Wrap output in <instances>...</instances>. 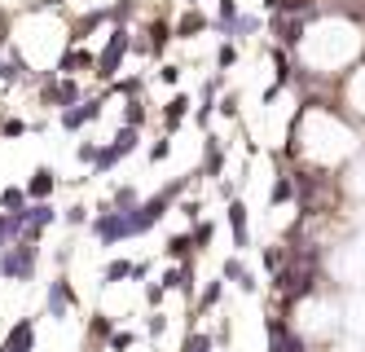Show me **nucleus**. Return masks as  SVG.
Masks as SVG:
<instances>
[{
	"label": "nucleus",
	"mask_w": 365,
	"mask_h": 352,
	"mask_svg": "<svg viewBox=\"0 0 365 352\" xmlns=\"http://www.w3.org/2000/svg\"><path fill=\"white\" fill-rule=\"evenodd\" d=\"M27 132H31L27 119H0V137L5 141H18V137H27Z\"/></svg>",
	"instance_id": "36"
},
{
	"label": "nucleus",
	"mask_w": 365,
	"mask_h": 352,
	"mask_svg": "<svg viewBox=\"0 0 365 352\" xmlns=\"http://www.w3.org/2000/svg\"><path fill=\"white\" fill-rule=\"evenodd\" d=\"M168 326H172V322H168V313H163V308H159V313H150V317H145V334H150V339H154V344L163 339V334H168Z\"/></svg>",
	"instance_id": "33"
},
{
	"label": "nucleus",
	"mask_w": 365,
	"mask_h": 352,
	"mask_svg": "<svg viewBox=\"0 0 365 352\" xmlns=\"http://www.w3.org/2000/svg\"><path fill=\"white\" fill-rule=\"evenodd\" d=\"M286 203H295V172H291V167H281V163H277V172H273V185H269V207L277 211V207H286Z\"/></svg>",
	"instance_id": "16"
},
{
	"label": "nucleus",
	"mask_w": 365,
	"mask_h": 352,
	"mask_svg": "<svg viewBox=\"0 0 365 352\" xmlns=\"http://www.w3.org/2000/svg\"><path fill=\"white\" fill-rule=\"evenodd\" d=\"M194 172H198V181H211V185L225 176V141L215 137V132L203 137V163H198Z\"/></svg>",
	"instance_id": "9"
},
{
	"label": "nucleus",
	"mask_w": 365,
	"mask_h": 352,
	"mask_svg": "<svg viewBox=\"0 0 365 352\" xmlns=\"http://www.w3.org/2000/svg\"><path fill=\"white\" fill-rule=\"evenodd\" d=\"M225 221H229V238H234V256H242L251 247V216H246V198L225 203Z\"/></svg>",
	"instance_id": "8"
},
{
	"label": "nucleus",
	"mask_w": 365,
	"mask_h": 352,
	"mask_svg": "<svg viewBox=\"0 0 365 352\" xmlns=\"http://www.w3.org/2000/svg\"><path fill=\"white\" fill-rule=\"evenodd\" d=\"M137 93H145V79L141 75H119V79L106 84L102 97H137Z\"/></svg>",
	"instance_id": "22"
},
{
	"label": "nucleus",
	"mask_w": 365,
	"mask_h": 352,
	"mask_svg": "<svg viewBox=\"0 0 365 352\" xmlns=\"http://www.w3.org/2000/svg\"><path fill=\"white\" fill-rule=\"evenodd\" d=\"M0 352H36V317H18L0 339Z\"/></svg>",
	"instance_id": "10"
},
{
	"label": "nucleus",
	"mask_w": 365,
	"mask_h": 352,
	"mask_svg": "<svg viewBox=\"0 0 365 352\" xmlns=\"http://www.w3.org/2000/svg\"><path fill=\"white\" fill-rule=\"evenodd\" d=\"M260 260H264V273L269 278H277L281 269H286V242H269V247H260Z\"/></svg>",
	"instance_id": "21"
},
{
	"label": "nucleus",
	"mask_w": 365,
	"mask_h": 352,
	"mask_svg": "<svg viewBox=\"0 0 365 352\" xmlns=\"http://www.w3.org/2000/svg\"><path fill=\"white\" fill-rule=\"evenodd\" d=\"M132 264H137V260H124V256L106 260V264H102V273H97V282H102V291L119 287V282H132Z\"/></svg>",
	"instance_id": "19"
},
{
	"label": "nucleus",
	"mask_w": 365,
	"mask_h": 352,
	"mask_svg": "<svg viewBox=\"0 0 365 352\" xmlns=\"http://www.w3.org/2000/svg\"><path fill=\"white\" fill-rule=\"evenodd\" d=\"M27 207V190L22 185H5V190H0V211H5V216H18Z\"/></svg>",
	"instance_id": "28"
},
{
	"label": "nucleus",
	"mask_w": 365,
	"mask_h": 352,
	"mask_svg": "<svg viewBox=\"0 0 365 352\" xmlns=\"http://www.w3.org/2000/svg\"><path fill=\"white\" fill-rule=\"evenodd\" d=\"M9 84H18V71H13L9 53H0V89H9Z\"/></svg>",
	"instance_id": "41"
},
{
	"label": "nucleus",
	"mask_w": 365,
	"mask_h": 352,
	"mask_svg": "<svg viewBox=\"0 0 365 352\" xmlns=\"http://www.w3.org/2000/svg\"><path fill=\"white\" fill-rule=\"evenodd\" d=\"M58 216H62V211H58L53 203H27V207H22V238H27V242H40L44 233L58 225Z\"/></svg>",
	"instance_id": "7"
},
{
	"label": "nucleus",
	"mask_w": 365,
	"mask_h": 352,
	"mask_svg": "<svg viewBox=\"0 0 365 352\" xmlns=\"http://www.w3.org/2000/svg\"><path fill=\"white\" fill-rule=\"evenodd\" d=\"M211 238H215V221H198V225H190V242H194V256H203V251H211Z\"/></svg>",
	"instance_id": "26"
},
{
	"label": "nucleus",
	"mask_w": 365,
	"mask_h": 352,
	"mask_svg": "<svg viewBox=\"0 0 365 352\" xmlns=\"http://www.w3.org/2000/svg\"><path fill=\"white\" fill-rule=\"evenodd\" d=\"M215 194H220L225 203H234V198H242V185H238V181H225V176H220V181H215Z\"/></svg>",
	"instance_id": "40"
},
{
	"label": "nucleus",
	"mask_w": 365,
	"mask_h": 352,
	"mask_svg": "<svg viewBox=\"0 0 365 352\" xmlns=\"http://www.w3.org/2000/svg\"><path fill=\"white\" fill-rule=\"evenodd\" d=\"M106 9V27H128V18L141 9V0H114V5H102Z\"/></svg>",
	"instance_id": "24"
},
{
	"label": "nucleus",
	"mask_w": 365,
	"mask_h": 352,
	"mask_svg": "<svg viewBox=\"0 0 365 352\" xmlns=\"http://www.w3.org/2000/svg\"><path fill=\"white\" fill-rule=\"evenodd\" d=\"M190 115H194V97L190 93H172L168 102H163V137H172Z\"/></svg>",
	"instance_id": "13"
},
{
	"label": "nucleus",
	"mask_w": 365,
	"mask_h": 352,
	"mask_svg": "<svg viewBox=\"0 0 365 352\" xmlns=\"http://www.w3.org/2000/svg\"><path fill=\"white\" fill-rule=\"evenodd\" d=\"M176 211L185 216L190 225H198V221H203V198H180V203H176Z\"/></svg>",
	"instance_id": "37"
},
{
	"label": "nucleus",
	"mask_w": 365,
	"mask_h": 352,
	"mask_svg": "<svg viewBox=\"0 0 365 352\" xmlns=\"http://www.w3.org/2000/svg\"><path fill=\"white\" fill-rule=\"evenodd\" d=\"M220 93H225V75L215 71V75H207V79H203V89H198V106L215 110V102H220Z\"/></svg>",
	"instance_id": "27"
},
{
	"label": "nucleus",
	"mask_w": 365,
	"mask_h": 352,
	"mask_svg": "<svg viewBox=\"0 0 365 352\" xmlns=\"http://www.w3.org/2000/svg\"><path fill=\"white\" fill-rule=\"evenodd\" d=\"M128 53H132V31H128V27H110V31H106L102 53H97V62H93V75L102 79V84L119 79V75H124Z\"/></svg>",
	"instance_id": "1"
},
{
	"label": "nucleus",
	"mask_w": 365,
	"mask_h": 352,
	"mask_svg": "<svg viewBox=\"0 0 365 352\" xmlns=\"http://www.w3.org/2000/svg\"><path fill=\"white\" fill-rule=\"evenodd\" d=\"M220 278H225V282H234L242 295H255V291H260V278L251 273V264H246L242 256H229V260L220 264Z\"/></svg>",
	"instance_id": "12"
},
{
	"label": "nucleus",
	"mask_w": 365,
	"mask_h": 352,
	"mask_svg": "<svg viewBox=\"0 0 365 352\" xmlns=\"http://www.w3.org/2000/svg\"><path fill=\"white\" fill-rule=\"evenodd\" d=\"M88 229H93L97 247H119V242H128V238H132V229H128V211H114L110 203L93 207V221H88Z\"/></svg>",
	"instance_id": "4"
},
{
	"label": "nucleus",
	"mask_w": 365,
	"mask_h": 352,
	"mask_svg": "<svg viewBox=\"0 0 365 352\" xmlns=\"http://www.w3.org/2000/svg\"><path fill=\"white\" fill-rule=\"evenodd\" d=\"M27 203H53V190H58V172H53V167H48V163H40L36 167V172H31L27 176Z\"/></svg>",
	"instance_id": "11"
},
{
	"label": "nucleus",
	"mask_w": 365,
	"mask_h": 352,
	"mask_svg": "<svg viewBox=\"0 0 365 352\" xmlns=\"http://www.w3.org/2000/svg\"><path fill=\"white\" fill-rule=\"evenodd\" d=\"M137 344H141V334H137V330H128V326H114V334H110L106 352H132Z\"/></svg>",
	"instance_id": "30"
},
{
	"label": "nucleus",
	"mask_w": 365,
	"mask_h": 352,
	"mask_svg": "<svg viewBox=\"0 0 365 352\" xmlns=\"http://www.w3.org/2000/svg\"><path fill=\"white\" fill-rule=\"evenodd\" d=\"M234 66H238V44H234V40H225L220 48H215V71L225 75V71H234Z\"/></svg>",
	"instance_id": "31"
},
{
	"label": "nucleus",
	"mask_w": 365,
	"mask_h": 352,
	"mask_svg": "<svg viewBox=\"0 0 365 352\" xmlns=\"http://www.w3.org/2000/svg\"><path fill=\"white\" fill-rule=\"evenodd\" d=\"M163 260H168V264L198 260V256H194V242H190V229H185V233H172V238L163 242Z\"/></svg>",
	"instance_id": "20"
},
{
	"label": "nucleus",
	"mask_w": 365,
	"mask_h": 352,
	"mask_svg": "<svg viewBox=\"0 0 365 352\" xmlns=\"http://www.w3.org/2000/svg\"><path fill=\"white\" fill-rule=\"evenodd\" d=\"M58 221H62L66 229H84V225L93 221V207H88V203H71V207L58 216Z\"/></svg>",
	"instance_id": "29"
},
{
	"label": "nucleus",
	"mask_w": 365,
	"mask_h": 352,
	"mask_svg": "<svg viewBox=\"0 0 365 352\" xmlns=\"http://www.w3.org/2000/svg\"><path fill=\"white\" fill-rule=\"evenodd\" d=\"M150 163H168L172 159V137H154V145H150V155H145Z\"/></svg>",
	"instance_id": "38"
},
{
	"label": "nucleus",
	"mask_w": 365,
	"mask_h": 352,
	"mask_svg": "<svg viewBox=\"0 0 365 352\" xmlns=\"http://www.w3.org/2000/svg\"><path fill=\"white\" fill-rule=\"evenodd\" d=\"M93 62H97L93 48H84V44H75V48H71V44H66V53L58 58V75H71V79H75L79 71H88Z\"/></svg>",
	"instance_id": "17"
},
{
	"label": "nucleus",
	"mask_w": 365,
	"mask_h": 352,
	"mask_svg": "<svg viewBox=\"0 0 365 352\" xmlns=\"http://www.w3.org/2000/svg\"><path fill=\"white\" fill-rule=\"evenodd\" d=\"M97 150H102V141H79V145H75V159L84 163V167H93V163H97Z\"/></svg>",
	"instance_id": "39"
},
{
	"label": "nucleus",
	"mask_w": 365,
	"mask_h": 352,
	"mask_svg": "<svg viewBox=\"0 0 365 352\" xmlns=\"http://www.w3.org/2000/svg\"><path fill=\"white\" fill-rule=\"evenodd\" d=\"M40 269V242H9L5 251H0V282H31Z\"/></svg>",
	"instance_id": "2"
},
{
	"label": "nucleus",
	"mask_w": 365,
	"mask_h": 352,
	"mask_svg": "<svg viewBox=\"0 0 365 352\" xmlns=\"http://www.w3.org/2000/svg\"><path fill=\"white\" fill-rule=\"evenodd\" d=\"M180 5H185V9H198V5H203V0H180Z\"/></svg>",
	"instance_id": "44"
},
{
	"label": "nucleus",
	"mask_w": 365,
	"mask_h": 352,
	"mask_svg": "<svg viewBox=\"0 0 365 352\" xmlns=\"http://www.w3.org/2000/svg\"><path fill=\"white\" fill-rule=\"evenodd\" d=\"M180 75H185V66H180V62H163L159 66V84H168V89H180Z\"/></svg>",
	"instance_id": "35"
},
{
	"label": "nucleus",
	"mask_w": 365,
	"mask_h": 352,
	"mask_svg": "<svg viewBox=\"0 0 365 352\" xmlns=\"http://www.w3.org/2000/svg\"><path fill=\"white\" fill-rule=\"evenodd\" d=\"M145 93H137V97H124V128H145Z\"/></svg>",
	"instance_id": "25"
},
{
	"label": "nucleus",
	"mask_w": 365,
	"mask_h": 352,
	"mask_svg": "<svg viewBox=\"0 0 365 352\" xmlns=\"http://www.w3.org/2000/svg\"><path fill=\"white\" fill-rule=\"evenodd\" d=\"M203 31H211V13H203V9H185L172 22V36L176 40H194V36H203Z\"/></svg>",
	"instance_id": "15"
},
{
	"label": "nucleus",
	"mask_w": 365,
	"mask_h": 352,
	"mask_svg": "<svg viewBox=\"0 0 365 352\" xmlns=\"http://www.w3.org/2000/svg\"><path fill=\"white\" fill-rule=\"evenodd\" d=\"M137 145H141V128H119L110 141H102V150H97V163L88 167V176H106V172H114L124 159H132L137 155Z\"/></svg>",
	"instance_id": "3"
},
{
	"label": "nucleus",
	"mask_w": 365,
	"mask_h": 352,
	"mask_svg": "<svg viewBox=\"0 0 365 352\" xmlns=\"http://www.w3.org/2000/svg\"><path fill=\"white\" fill-rule=\"evenodd\" d=\"M9 31H13V22H9V13L0 9V53H5V48L13 44V36H9Z\"/></svg>",
	"instance_id": "43"
},
{
	"label": "nucleus",
	"mask_w": 365,
	"mask_h": 352,
	"mask_svg": "<svg viewBox=\"0 0 365 352\" xmlns=\"http://www.w3.org/2000/svg\"><path fill=\"white\" fill-rule=\"evenodd\" d=\"M141 299H145V308H150V313H159L163 299H168V291H163L159 282H141Z\"/></svg>",
	"instance_id": "32"
},
{
	"label": "nucleus",
	"mask_w": 365,
	"mask_h": 352,
	"mask_svg": "<svg viewBox=\"0 0 365 352\" xmlns=\"http://www.w3.org/2000/svg\"><path fill=\"white\" fill-rule=\"evenodd\" d=\"M110 334H114V317H106V313H93L88 322H84V344H88V352H106Z\"/></svg>",
	"instance_id": "14"
},
{
	"label": "nucleus",
	"mask_w": 365,
	"mask_h": 352,
	"mask_svg": "<svg viewBox=\"0 0 365 352\" xmlns=\"http://www.w3.org/2000/svg\"><path fill=\"white\" fill-rule=\"evenodd\" d=\"M71 256H75V247H71V242H62V247L53 251V264H58V273H66V264H71Z\"/></svg>",
	"instance_id": "42"
},
{
	"label": "nucleus",
	"mask_w": 365,
	"mask_h": 352,
	"mask_svg": "<svg viewBox=\"0 0 365 352\" xmlns=\"http://www.w3.org/2000/svg\"><path fill=\"white\" fill-rule=\"evenodd\" d=\"M102 110H106V97H84L79 106L58 110V128L62 132H79V128H88V124L102 119Z\"/></svg>",
	"instance_id": "6"
},
{
	"label": "nucleus",
	"mask_w": 365,
	"mask_h": 352,
	"mask_svg": "<svg viewBox=\"0 0 365 352\" xmlns=\"http://www.w3.org/2000/svg\"><path fill=\"white\" fill-rule=\"evenodd\" d=\"M260 31H264L260 13H238V22L229 27V40H251V36H260Z\"/></svg>",
	"instance_id": "23"
},
{
	"label": "nucleus",
	"mask_w": 365,
	"mask_h": 352,
	"mask_svg": "<svg viewBox=\"0 0 365 352\" xmlns=\"http://www.w3.org/2000/svg\"><path fill=\"white\" fill-rule=\"evenodd\" d=\"M215 115H225V119H238V115H242V97H238V93H225L220 102H215Z\"/></svg>",
	"instance_id": "34"
},
{
	"label": "nucleus",
	"mask_w": 365,
	"mask_h": 352,
	"mask_svg": "<svg viewBox=\"0 0 365 352\" xmlns=\"http://www.w3.org/2000/svg\"><path fill=\"white\" fill-rule=\"evenodd\" d=\"M97 27H106V9H102V5L88 9V13H79V18L71 22V36H66V40H71V48H75V44H84Z\"/></svg>",
	"instance_id": "18"
},
{
	"label": "nucleus",
	"mask_w": 365,
	"mask_h": 352,
	"mask_svg": "<svg viewBox=\"0 0 365 352\" xmlns=\"http://www.w3.org/2000/svg\"><path fill=\"white\" fill-rule=\"evenodd\" d=\"M75 308H79V291L71 287L66 273H53V282L44 287V313L53 317V322H71Z\"/></svg>",
	"instance_id": "5"
}]
</instances>
